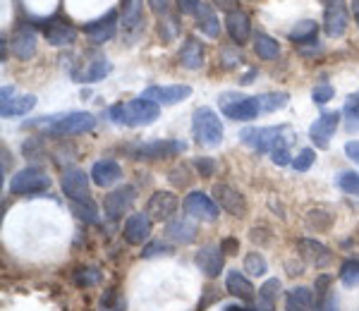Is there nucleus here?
<instances>
[{"mask_svg":"<svg viewBox=\"0 0 359 311\" xmlns=\"http://www.w3.org/2000/svg\"><path fill=\"white\" fill-rule=\"evenodd\" d=\"M161 108L158 103L147 101V99H135L127 103H115L108 111V118L113 120L115 125H125V127H144V125H151L158 120Z\"/></svg>","mask_w":359,"mask_h":311,"instance_id":"obj_1","label":"nucleus"},{"mask_svg":"<svg viewBox=\"0 0 359 311\" xmlns=\"http://www.w3.org/2000/svg\"><path fill=\"white\" fill-rule=\"evenodd\" d=\"M123 148L132 160H165L187 151V144L180 139H154V141H130Z\"/></svg>","mask_w":359,"mask_h":311,"instance_id":"obj_2","label":"nucleus"},{"mask_svg":"<svg viewBox=\"0 0 359 311\" xmlns=\"http://www.w3.org/2000/svg\"><path fill=\"white\" fill-rule=\"evenodd\" d=\"M32 125H43V127H48V132H55V134H86V132L96 127V118L84 111H72L50 115V118L46 115V118L36 120Z\"/></svg>","mask_w":359,"mask_h":311,"instance_id":"obj_3","label":"nucleus"},{"mask_svg":"<svg viewBox=\"0 0 359 311\" xmlns=\"http://www.w3.org/2000/svg\"><path fill=\"white\" fill-rule=\"evenodd\" d=\"M192 134L199 146H221L223 144V123L211 108H196L192 115Z\"/></svg>","mask_w":359,"mask_h":311,"instance_id":"obj_4","label":"nucleus"},{"mask_svg":"<svg viewBox=\"0 0 359 311\" xmlns=\"http://www.w3.org/2000/svg\"><path fill=\"white\" fill-rule=\"evenodd\" d=\"M240 139L252 146L254 151L266 153L273 151V148L283 146V144H290V127L287 125H273V127H247L240 132Z\"/></svg>","mask_w":359,"mask_h":311,"instance_id":"obj_5","label":"nucleus"},{"mask_svg":"<svg viewBox=\"0 0 359 311\" xmlns=\"http://www.w3.org/2000/svg\"><path fill=\"white\" fill-rule=\"evenodd\" d=\"M218 106H221V113L225 118L240 120V123H249V120L262 115L257 96H242V94H235V91H228V94L218 96Z\"/></svg>","mask_w":359,"mask_h":311,"instance_id":"obj_6","label":"nucleus"},{"mask_svg":"<svg viewBox=\"0 0 359 311\" xmlns=\"http://www.w3.org/2000/svg\"><path fill=\"white\" fill-rule=\"evenodd\" d=\"M50 189V177L48 172L39 165H29V168L20 170L10 180V194L17 197H29V194H41Z\"/></svg>","mask_w":359,"mask_h":311,"instance_id":"obj_7","label":"nucleus"},{"mask_svg":"<svg viewBox=\"0 0 359 311\" xmlns=\"http://www.w3.org/2000/svg\"><path fill=\"white\" fill-rule=\"evenodd\" d=\"M213 199H216V204L221 206L225 213H230V216H235V218H245L249 211L245 194L228 182L213 184Z\"/></svg>","mask_w":359,"mask_h":311,"instance_id":"obj_8","label":"nucleus"},{"mask_svg":"<svg viewBox=\"0 0 359 311\" xmlns=\"http://www.w3.org/2000/svg\"><path fill=\"white\" fill-rule=\"evenodd\" d=\"M192 96V86L189 84H172V86H149L144 89L142 99L154 101L158 106H175V103H182Z\"/></svg>","mask_w":359,"mask_h":311,"instance_id":"obj_9","label":"nucleus"},{"mask_svg":"<svg viewBox=\"0 0 359 311\" xmlns=\"http://www.w3.org/2000/svg\"><path fill=\"white\" fill-rule=\"evenodd\" d=\"M135 201H137V189L132 187V184H125V187L113 189L111 194H106V199H103V211H106V216L111 218V221H118V218H123L125 213L135 206Z\"/></svg>","mask_w":359,"mask_h":311,"instance_id":"obj_10","label":"nucleus"},{"mask_svg":"<svg viewBox=\"0 0 359 311\" xmlns=\"http://www.w3.org/2000/svg\"><path fill=\"white\" fill-rule=\"evenodd\" d=\"M60 187L62 194L69 201H91L89 192V175L79 168H67L60 177Z\"/></svg>","mask_w":359,"mask_h":311,"instance_id":"obj_11","label":"nucleus"},{"mask_svg":"<svg viewBox=\"0 0 359 311\" xmlns=\"http://www.w3.org/2000/svg\"><path fill=\"white\" fill-rule=\"evenodd\" d=\"M347 5L345 0H326L323 10V29L328 39H340L347 32Z\"/></svg>","mask_w":359,"mask_h":311,"instance_id":"obj_12","label":"nucleus"},{"mask_svg":"<svg viewBox=\"0 0 359 311\" xmlns=\"http://www.w3.org/2000/svg\"><path fill=\"white\" fill-rule=\"evenodd\" d=\"M180 206V199L177 194L168 192V189H158V192L151 194V199H149L147 204V213L151 216V221H158V223H168L172 221V216H175Z\"/></svg>","mask_w":359,"mask_h":311,"instance_id":"obj_13","label":"nucleus"},{"mask_svg":"<svg viewBox=\"0 0 359 311\" xmlns=\"http://www.w3.org/2000/svg\"><path fill=\"white\" fill-rule=\"evenodd\" d=\"M194 263L208 280L218 278L225 263V251L221 249V244H204L194 256Z\"/></svg>","mask_w":359,"mask_h":311,"instance_id":"obj_14","label":"nucleus"},{"mask_svg":"<svg viewBox=\"0 0 359 311\" xmlns=\"http://www.w3.org/2000/svg\"><path fill=\"white\" fill-rule=\"evenodd\" d=\"M340 120H343V113H321L316 118V123H311L309 139L314 141L316 148H328L331 137L335 134V130H338Z\"/></svg>","mask_w":359,"mask_h":311,"instance_id":"obj_15","label":"nucleus"},{"mask_svg":"<svg viewBox=\"0 0 359 311\" xmlns=\"http://www.w3.org/2000/svg\"><path fill=\"white\" fill-rule=\"evenodd\" d=\"M151 228H154V221L149 213H132L130 218L125 221V228H123V237L127 244L132 247H139L144 242H149L151 237Z\"/></svg>","mask_w":359,"mask_h":311,"instance_id":"obj_16","label":"nucleus"},{"mask_svg":"<svg viewBox=\"0 0 359 311\" xmlns=\"http://www.w3.org/2000/svg\"><path fill=\"white\" fill-rule=\"evenodd\" d=\"M297 251H299V256L304 258V263H309V266H314V268H326L333 263V251L328 249L326 244H321L318 240L299 237Z\"/></svg>","mask_w":359,"mask_h":311,"instance_id":"obj_17","label":"nucleus"},{"mask_svg":"<svg viewBox=\"0 0 359 311\" xmlns=\"http://www.w3.org/2000/svg\"><path fill=\"white\" fill-rule=\"evenodd\" d=\"M184 211L189 213L192 218H199L204 223H213L218 218V204L216 199H211L204 192H189L184 197Z\"/></svg>","mask_w":359,"mask_h":311,"instance_id":"obj_18","label":"nucleus"},{"mask_svg":"<svg viewBox=\"0 0 359 311\" xmlns=\"http://www.w3.org/2000/svg\"><path fill=\"white\" fill-rule=\"evenodd\" d=\"M115 32H118V13H115V10H108V13L103 15V17H98L96 22H89V25H84V34L94 43L111 41V39L115 36Z\"/></svg>","mask_w":359,"mask_h":311,"instance_id":"obj_19","label":"nucleus"},{"mask_svg":"<svg viewBox=\"0 0 359 311\" xmlns=\"http://www.w3.org/2000/svg\"><path fill=\"white\" fill-rule=\"evenodd\" d=\"M225 29H228L230 39H233L237 46L247 43L249 36H252V22H249V15L240 8L225 15Z\"/></svg>","mask_w":359,"mask_h":311,"instance_id":"obj_20","label":"nucleus"},{"mask_svg":"<svg viewBox=\"0 0 359 311\" xmlns=\"http://www.w3.org/2000/svg\"><path fill=\"white\" fill-rule=\"evenodd\" d=\"M120 177H123V168H120L118 160L113 158H103V160H96L94 165H91V180L98 187H113L115 182H120Z\"/></svg>","mask_w":359,"mask_h":311,"instance_id":"obj_21","label":"nucleus"},{"mask_svg":"<svg viewBox=\"0 0 359 311\" xmlns=\"http://www.w3.org/2000/svg\"><path fill=\"white\" fill-rule=\"evenodd\" d=\"M204 60H206V48L199 39L194 36H187L180 48V65L187 67V70H201L204 67Z\"/></svg>","mask_w":359,"mask_h":311,"instance_id":"obj_22","label":"nucleus"},{"mask_svg":"<svg viewBox=\"0 0 359 311\" xmlns=\"http://www.w3.org/2000/svg\"><path fill=\"white\" fill-rule=\"evenodd\" d=\"M13 53L20 60H29L36 53V32L27 25H20L13 34Z\"/></svg>","mask_w":359,"mask_h":311,"instance_id":"obj_23","label":"nucleus"},{"mask_svg":"<svg viewBox=\"0 0 359 311\" xmlns=\"http://www.w3.org/2000/svg\"><path fill=\"white\" fill-rule=\"evenodd\" d=\"M43 36L48 39L50 46H57V48H60V46H69V43L77 41V29L69 25V22L53 20V22H48V25H46Z\"/></svg>","mask_w":359,"mask_h":311,"instance_id":"obj_24","label":"nucleus"},{"mask_svg":"<svg viewBox=\"0 0 359 311\" xmlns=\"http://www.w3.org/2000/svg\"><path fill=\"white\" fill-rule=\"evenodd\" d=\"M225 290H228L233 297L242 299V302H252V299H254V285H252V280H249L240 268L230 270V273L225 275Z\"/></svg>","mask_w":359,"mask_h":311,"instance_id":"obj_25","label":"nucleus"},{"mask_svg":"<svg viewBox=\"0 0 359 311\" xmlns=\"http://www.w3.org/2000/svg\"><path fill=\"white\" fill-rule=\"evenodd\" d=\"M165 235L175 244H192L196 240V226L189 218H172L165 226Z\"/></svg>","mask_w":359,"mask_h":311,"instance_id":"obj_26","label":"nucleus"},{"mask_svg":"<svg viewBox=\"0 0 359 311\" xmlns=\"http://www.w3.org/2000/svg\"><path fill=\"white\" fill-rule=\"evenodd\" d=\"M144 27L142 0H123V29L127 36H137Z\"/></svg>","mask_w":359,"mask_h":311,"instance_id":"obj_27","label":"nucleus"},{"mask_svg":"<svg viewBox=\"0 0 359 311\" xmlns=\"http://www.w3.org/2000/svg\"><path fill=\"white\" fill-rule=\"evenodd\" d=\"M34 106H36V96L32 94L10 96L8 101H0V115L3 118H20V115H27Z\"/></svg>","mask_w":359,"mask_h":311,"instance_id":"obj_28","label":"nucleus"},{"mask_svg":"<svg viewBox=\"0 0 359 311\" xmlns=\"http://www.w3.org/2000/svg\"><path fill=\"white\" fill-rule=\"evenodd\" d=\"M196 29L208 39H218V34H221V22H218L216 13L208 3H201L199 10H196Z\"/></svg>","mask_w":359,"mask_h":311,"instance_id":"obj_29","label":"nucleus"},{"mask_svg":"<svg viewBox=\"0 0 359 311\" xmlns=\"http://www.w3.org/2000/svg\"><path fill=\"white\" fill-rule=\"evenodd\" d=\"M283 285L278 278H269L266 283L259 287V299L257 304H254V311H276V299L280 295Z\"/></svg>","mask_w":359,"mask_h":311,"instance_id":"obj_30","label":"nucleus"},{"mask_svg":"<svg viewBox=\"0 0 359 311\" xmlns=\"http://www.w3.org/2000/svg\"><path fill=\"white\" fill-rule=\"evenodd\" d=\"M254 53L262 57V60H276L280 55V43L273 36H269V34L257 32L254 34Z\"/></svg>","mask_w":359,"mask_h":311,"instance_id":"obj_31","label":"nucleus"},{"mask_svg":"<svg viewBox=\"0 0 359 311\" xmlns=\"http://www.w3.org/2000/svg\"><path fill=\"white\" fill-rule=\"evenodd\" d=\"M287 39H290L292 43H299V46H304V43H316V39H318V25H316V22H311V20L297 22V25H294V27L290 29Z\"/></svg>","mask_w":359,"mask_h":311,"instance_id":"obj_32","label":"nucleus"},{"mask_svg":"<svg viewBox=\"0 0 359 311\" xmlns=\"http://www.w3.org/2000/svg\"><path fill=\"white\" fill-rule=\"evenodd\" d=\"M314 304L309 287H292L285 295V311H309V307Z\"/></svg>","mask_w":359,"mask_h":311,"instance_id":"obj_33","label":"nucleus"},{"mask_svg":"<svg viewBox=\"0 0 359 311\" xmlns=\"http://www.w3.org/2000/svg\"><path fill=\"white\" fill-rule=\"evenodd\" d=\"M290 96L285 91H269V94H259L257 96V103H259V111L262 113H276L280 108L287 106Z\"/></svg>","mask_w":359,"mask_h":311,"instance_id":"obj_34","label":"nucleus"},{"mask_svg":"<svg viewBox=\"0 0 359 311\" xmlns=\"http://www.w3.org/2000/svg\"><path fill=\"white\" fill-rule=\"evenodd\" d=\"M98 309L101 311H127V299L123 297L120 287H108L98 299Z\"/></svg>","mask_w":359,"mask_h":311,"instance_id":"obj_35","label":"nucleus"},{"mask_svg":"<svg viewBox=\"0 0 359 311\" xmlns=\"http://www.w3.org/2000/svg\"><path fill=\"white\" fill-rule=\"evenodd\" d=\"M72 204V213L79 218V221H84V223H89V226H98V209H96V204H94V199L91 201H69Z\"/></svg>","mask_w":359,"mask_h":311,"instance_id":"obj_36","label":"nucleus"},{"mask_svg":"<svg viewBox=\"0 0 359 311\" xmlns=\"http://www.w3.org/2000/svg\"><path fill=\"white\" fill-rule=\"evenodd\" d=\"M333 226V213L323 211V209H311L306 213V228L316 230V233H326Z\"/></svg>","mask_w":359,"mask_h":311,"instance_id":"obj_37","label":"nucleus"},{"mask_svg":"<svg viewBox=\"0 0 359 311\" xmlns=\"http://www.w3.org/2000/svg\"><path fill=\"white\" fill-rule=\"evenodd\" d=\"M111 70H113L111 62H108L106 57H98V60H94L89 67H86V72L77 79V82H101V79H106V74Z\"/></svg>","mask_w":359,"mask_h":311,"instance_id":"obj_38","label":"nucleus"},{"mask_svg":"<svg viewBox=\"0 0 359 311\" xmlns=\"http://www.w3.org/2000/svg\"><path fill=\"white\" fill-rule=\"evenodd\" d=\"M72 280H74V285H77V287H82V290H89V287H94V285L101 283V270L91 268V266L89 268L82 266V268L74 270Z\"/></svg>","mask_w":359,"mask_h":311,"instance_id":"obj_39","label":"nucleus"},{"mask_svg":"<svg viewBox=\"0 0 359 311\" xmlns=\"http://www.w3.org/2000/svg\"><path fill=\"white\" fill-rule=\"evenodd\" d=\"M245 270H247V275H254V278H262V275L269 273V263H266L264 254L249 251L245 256Z\"/></svg>","mask_w":359,"mask_h":311,"instance_id":"obj_40","label":"nucleus"},{"mask_svg":"<svg viewBox=\"0 0 359 311\" xmlns=\"http://www.w3.org/2000/svg\"><path fill=\"white\" fill-rule=\"evenodd\" d=\"M340 283L345 287H359V258H347L340 266Z\"/></svg>","mask_w":359,"mask_h":311,"instance_id":"obj_41","label":"nucleus"},{"mask_svg":"<svg viewBox=\"0 0 359 311\" xmlns=\"http://www.w3.org/2000/svg\"><path fill=\"white\" fill-rule=\"evenodd\" d=\"M343 115L347 118V132H359V94H352L345 101Z\"/></svg>","mask_w":359,"mask_h":311,"instance_id":"obj_42","label":"nucleus"},{"mask_svg":"<svg viewBox=\"0 0 359 311\" xmlns=\"http://www.w3.org/2000/svg\"><path fill=\"white\" fill-rule=\"evenodd\" d=\"M192 180H194V175H192V170H189L187 165H175V168L168 172V182H170L172 187H177V189L189 187Z\"/></svg>","mask_w":359,"mask_h":311,"instance_id":"obj_43","label":"nucleus"},{"mask_svg":"<svg viewBox=\"0 0 359 311\" xmlns=\"http://www.w3.org/2000/svg\"><path fill=\"white\" fill-rule=\"evenodd\" d=\"M340 189L345 194H352V197H359V172L355 170H347V172H340L338 180H335Z\"/></svg>","mask_w":359,"mask_h":311,"instance_id":"obj_44","label":"nucleus"},{"mask_svg":"<svg viewBox=\"0 0 359 311\" xmlns=\"http://www.w3.org/2000/svg\"><path fill=\"white\" fill-rule=\"evenodd\" d=\"M316 160V151L314 148H302V151L297 153V158H292V168L297 172H306L314 165Z\"/></svg>","mask_w":359,"mask_h":311,"instance_id":"obj_45","label":"nucleus"},{"mask_svg":"<svg viewBox=\"0 0 359 311\" xmlns=\"http://www.w3.org/2000/svg\"><path fill=\"white\" fill-rule=\"evenodd\" d=\"M338 307H340V304H338V297H335L333 290L318 295L316 302H314V311H340Z\"/></svg>","mask_w":359,"mask_h":311,"instance_id":"obj_46","label":"nucleus"},{"mask_svg":"<svg viewBox=\"0 0 359 311\" xmlns=\"http://www.w3.org/2000/svg\"><path fill=\"white\" fill-rule=\"evenodd\" d=\"M335 96L333 86L328 82H321L314 86V91H311V99H314V103H318V106H323V103H328Z\"/></svg>","mask_w":359,"mask_h":311,"instance_id":"obj_47","label":"nucleus"},{"mask_svg":"<svg viewBox=\"0 0 359 311\" xmlns=\"http://www.w3.org/2000/svg\"><path fill=\"white\" fill-rule=\"evenodd\" d=\"M194 168H196V172H199L201 177H213L216 175V160L213 158H208V156H201V158H196L194 160Z\"/></svg>","mask_w":359,"mask_h":311,"instance_id":"obj_48","label":"nucleus"},{"mask_svg":"<svg viewBox=\"0 0 359 311\" xmlns=\"http://www.w3.org/2000/svg\"><path fill=\"white\" fill-rule=\"evenodd\" d=\"M271 160H273L276 165H290L292 158H290V144H283V146H278L271 151Z\"/></svg>","mask_w":359,"mask_h":311,"instance_id":"obj_49","label":"nucleus"},{"mask_svg":"<svg viewBox=\"0 0 359 311\" xmlns=\"http://www.w3.org/2000/svg\"><path fill=\"white\" fill-rule=\"evenodd\" d=\"M170 251V247L163 244V242H149L147 247H144L142 256L144 258H154V256H161V254H168Z\"/></svg>","mask_w":359,"mask_h":311,"instance_id":"obj_50","label":"nucleus"},{"mask_svg":"<svg viewBox=\"0 0 359 311\" xmlns=\"http://www.w3.org/2000/svg\"><path fill=\"white\" fill-rule=\"evenodd\" d=\"M218 299H221V290H216V287L208 285L204 290V299H199V304H196V311H206L208 304L218 302Z\"/></svg>","mask_w":359,"mask_h":311,"instance_id":"obj_51","label":"nucleus"},{"mask_svg":"<svg viewBox=\"0 0 359 311\" xmlns=\"http://www.w3.org/2000/svg\"><path fill=\"white\" fill-rule=\"evenodd\" d=\"M249 240H252L254 244L264 247V244H269V242H271V233L266 228H252V233H249Z\"/></svg>","mask_w":359,"mask_h":311,"instance_id":"obj_52","label":"nucleus"},{"mask_svg":"<svg viewBox=\"0 0 359 311\" xmlns=\"http://www.w3.org/2000/svg\"><path fill=\"white\" fill-rule=\"evenodd\" d=\"M25 153H27V158H36V156H43L41 151V141L36 139V137H29V141H25Z\"/></svg>","mask_w":359,"mask_h":311,"instance_id":"obj_53","label":"nucleus"},{"mask_svg":"<svg viewBox=\"0 0 359 311\" xmlns=\"http://www.w3.org/2000/svg\"><path fill=\"white\" fill-rule=\"evenodd\" d=\"M199 5H201V0H177V10L182 15H196Z\"/></svg>","mask_w":359,"mask_h":311,"instance_id":"obj_54","label":"nucleus"},{"mask_svg":"<svg viewBox=\"0 0 359 311\" xmlns=\"http://www.w3.org/2000/svg\"><path fill=\"white\" fill-rule=\"evenodd\" d=\"M221 249L225 251V256H235L240 251V240L237 237H225L221 242Z\"/></svg>","mask_w":359,"mask_h":311,"instance_id":"obj_55","label":"nucleus"},{"mask_svg":"<svg viewBox=\"0 0 359 311\" xmlns=\"http://www.w3.org/2000/svg\"><path fill=\"white\" fill-rule=\"evenodd\" d=\"M331 283H333V278H331V275H328V273L318 275L316 283H314V287H316V297H318V295H323V292L331 290Z\"/></svg>","mask_w":359,"mask_h":311,"instance_id":"obj_56","label":"nucleus"},{"mask_svg":"<svg viewBox=\"0 0 359 311\" xmlns=\"http://www.w3.org/2000/svg\"><path fill=\"white\" fill-rule=\"evenodd\" d=\"M221 55H223V57H228V60H225V65H228V67H235L237 62H242V55L237 53V50H233V48H223V50H221Z\"/></svg>","mask_w":359,"mask_h":311,"instance_id":"obj_57","label":"nucleus"},{"mask_svg":"<svg viewBox=\"0 0 359 311\" xmlns=\"http://www.w3.org/2000/svg\"><path fill=\"white\" fill-rule=\"evenodd\" d=\"M345 156L350 160H355V163H359V139L345 144Z\"/></svg>","mask_w":359,"mask_h":311,"instance_id":"obj_58","label":"nucleus"},{"mask_svg":"<svg viewBox=\"0 0 359 311\" xmlns=\"http://www.w3.org/2000/svg\"><path fill=\"white\" fill-rule=\"evenodd\" d=\"M149 5H151V10H154L156 15H165L170 0H149Z\"/></svg>","mask_w":359,"mask_h":311,"instance_id":"obj_59","label":"nucleus"},{"mask_svg":"<svg viewBox=\"0 0 359 311\" xmlns=\"http://www.w3.org/2000/svg\"><path fill=\"white\" fill-rule=\"evenodd\" d=\"M213 5L225 10V13H233V10H237V0H213Z\"/></svg>","mask_w":359,"mask_h":311,"instance_id":"obj_60","label":"nucleus"},{"mask_svg":"<svg viewBox=\"0 0 359 311\" xmlns=\"http://www.w3.org/2000/svg\"><path fill=\"white\" fill-rule=\"evenodd\" d=\"M304 270L302 266H294V263H287V275H302Z\"/></svg>","mask_w":359,"mask_h":311,"instance_id":"obj_61","label":"nucleus"},{"mask_svg":"<svg viewBox=\"0 0 359 311\" xmlns=\"http://www.w3.org/2000/svg\"><path fill=\"white\" fill-rule=\"evenodd\" d=\"M223 311H254L252 307H237V304H228V307H223Z\"/></svg>","mask_w":359,"mask_h":311,"instance_id":"obj_62","label":"nucleus"},{"mask_svg":"<svg viewBox=\"0 0 359 311\" xmlns=\"http://www.w3.org/2000/svg\"><path fill=\"white\" fill-rule=\"evenodd\" d=\"M352 13H355V22L359 27V0H352Z\"/></svg>","mask_w":359,"mask_h":311,"instance_id":"obj_63","label":"nucleus"}]
</instances>
